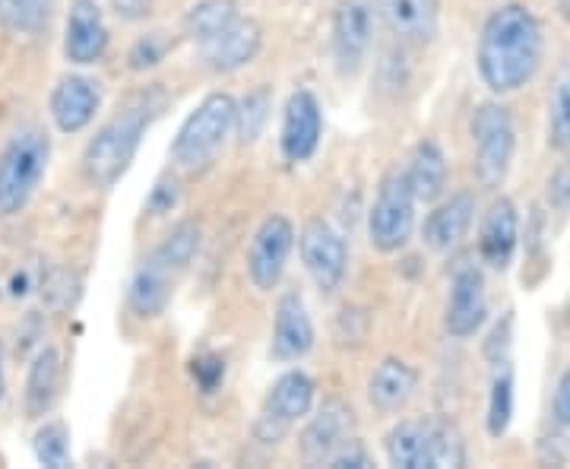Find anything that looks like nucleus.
Returning a JSON list of instances; mask_svg holds the SVG:
<instances>
[{"label":"nucleus","instance_id":"393cba45","mask_svg":"<svg viewBox=\"0 0 570 469\" xmlns=\"http://www.w3.org/2000/svg\"><path fill=\"white\" fill-rule=\"evenodd\" d=\"M390 467L396 469H431L428 453V422H400L384 438Z\"/></svg>","mask_w":570,"mask_h":469},{"label":"nucleus","instance_id":"a878e982","mask_svg":"<svg viewBox=\"0 0 570 469\" xmlns=\"http://www.w3.org/2000/svg\"><path fill=\"white\" fill-rule=\"evenodd\" d=\"M58 0H0V26L13 36L36 39L55 20Z\"/></svg>","mask_w":570,"mask_h":469},{"label":"nucleus","instance_id":"ea45409f","mask_svg":"<svg viewBox=\"0 0 570 469\" xmlns=\"http://www.w3.org/2000/svg\"><path fill=\"white\" fill-rule=\"evenodd\" d=\"M159 0H111L115 17L124 22H142L146 17H153Z\"/></svg>","mask_w":570,"mask_h":469},{"label":"nucleus","instance_id":"79ce46f5","mask_svg":"<svg viewBox=\"0 0 570 469\" xmlns=\"http://www.w3.org/2000/svg\"><path fill=\"white\" fill-rule=\"evenodd\" d=\"M549 201L558 209H568L570 206V168H561L549 182Z\"/></svg>","mask_w":570,"mask_h":469},{"label":"nucleus","instance_id":"4c0bfd02","mask_svg":"<svg viewBox=\"0 0 570 469\" xmlns=\"http://www.w3.org/2000/svg\"><path fill=\"white\" fill-rule=\"evenodd\" d=\"M324 467L330 469H371L374 467V457L367 453V448L358 438H348L343 448H336L330 453Z\"/></svg>","mask_w":570,"mask_h":469},{"label":"nucleus","instance_id":"58836bf2","mask_svg":"<svg viewBox=\"0 0 570 469\" xmlns=\"http://www.w3.org/2000/svg\"><path fill=\"white\" fill-rule=\"evenodd\" d=\"M194 378L204 393H213L225 381V362L219 355H200L194 359Z\"/></svg>","mask_w":570,"mask_h":469},{"label":"nucleus","instance_id":"7ed1b4c3","mask_svg":"<svg viewBox=\"0 0 570 469\" xmlns=\"http://www.w3.org/2000/svg\"><path fill=\"white\" fill-rule=\"evenodd\" d=\"M51 163V137L29 124L10 134L0 149V219L20 216L36 197Z\"/></svg>","mask_w":570,"mask_h":469},{"label":"nucleus","instance_id":"c9c22d12","mask_svg":"<svg viewBox=\"0 0 570 469\" xmlns=\"http://www.w3.org/2000/svg\"><path fill=\"white\" fill-rule=\"evenodd\" d=\"M510 346H513V311H508L489 333V340H485V359L494 368L508 365Z\"/></svg>","mask_w":570,"mask_h":469},{"label":"nucleus","instance_id":"aec40b11","mask_svg":"<svg viewBox=\"0 0 570 469\" xmlns=\"http://www.w3.org/2000/svg\"><path fill=\"white\" fill-rule=\"evenodd\" d=\"M517 238H520V216L517 206L508 197H498L489 206L485 219H482V232H479V254L482 261L494 270H508L517 251Z\"/></svg>","mask_w":570,"mask_h":469},{"label":"nucleus","instance_id":"f8f14e48","mask_svg":"<svg viewBox=\"0 0 570 469\" xmlns=\"http://www.w3.org/2000/svg\"><path fill=\"white\" fill-rule=\"evenodd\" d=\"M324 134V111L321 102L311 89H298L288 96L283 111V127H279V149H283L285 163L302 165L307 163Z\"/></svg>","mask_w":570,"mask_h":469},{"label":"nucleus","instance_id":"a19ab883","mask_svg":"<svg viewBox=\"0 0 570 469\" xmlns=\"http://www.w3.org/2000/svg\"><path fill=\"white\" fill-rule=\"evenodd\" d=\"M551 416L561 429H570V365L564 368V374L558 378L554 388V403H551Z\"/></svg>","mask_w":570,"mask_h":469},{"label":"nucleus","instance_id":"473e14b6","mask_svg":"<svg viewBox=\"0 0 570 469\" xmlns=\"http://www.w3.org/2000/svg\"><path fill=\"white\" fill-rule=\"evenodd\" d=\"M513 419V371L508 365L498 368L494 381H491L489 412H485V426L491 438H504Z\"/></svg>","mask_w":570,"mask_h":469},{"label":"nucleus","instance_id":"6ab92c4d","mask_svg":"<svg viewBox=\"0 0 570 469\" xmlns=\"http://www.w3.org/2000/svg\"><path fill=\"white\" fill-rule=\"evenodd\" d=\"M61 390V352L55 346H39L29 371H26V388H22V412L26 419L39 422L45 419Z\"/></svg>","mask_w":570,"mask_h":469},{"label":"nucleus","instance_id":"1a4fd4ad","mask_svg":"<svg viewBox=\"0 0 570 469\" xmlns=\"http://www.w3.org/2000/svg\"><path fill=\"white\" fill-rule=\"evenodd\" d=\"M295 251V225L283 213L266 216L247 247V280L257 292H273L283 283L288 257Z\"/></svg>","mask_w":570,"mask_h":469},{"label":"nucleus","instance_id":"39448f33","mask_svg":"<svg viewBox=\"0 0 570 469\" xmlns=\"http://www.w3.org/2000/svg\"><path fill=\"white\" fill-rule=\"evenodd\" d=\"M415 197L403 172H390L377 187L374 206L367 213V242L377 254H396L409 245L415 228Z\"/></svg>","mask_w":570,"mask_h":469},{"label":"nucleus","instance_id":"c85d7f7f","mask_svg":"<svg viewBox=\"0 0 570 469\" xmlns=\"http://www.w3.org/2000/svg\"><path fill=\"white\" fill-rule=\"evenodd\" d=\"M428 422V453L431 469H460L466 467V441L460 429L448 419H425Z\"/></svg>","mask_w":570,"mask_h":469},{"label":"nucleus","instance_id":"5701e85b","mask_svg":"<svg viewBox=\"0 0 570 469\" xmlns=\"http://www.w3.org/2000/svg\"><path fill=\"white\" fill-rule=\"evenodd\" d=\"M171 286H175V273L149 254L130 280L127 305L137 317H159L171 302Z\"/></svg>","mask_w":570,"mask_h":469},{"label":"nucleus","instance_id":"c756f323","mask_svg":"<svg viewBox=\"0 0 570 469\" xmlns=\"http://www.w3.org/2000/svg\"><path fill=\"white\" fill-rule=\"evenodd\" d=\"M273 111V89L254 86L242 102H235V130L242 144H257Z\"/></svg>","mask_w":570,"mask_h":469},{"label":"nucleus","instance_id":"a18cd8bd","mask_svg":"<svg viewBox=\"0 0 570 469\" xmlns=\"http://www.w3.org/2000/svg\"><path fill=\"white\" fill-rule=\"evenodd\" d=\"M568 326H570V311H568Z\"/></svg>","mask_w":570,"mask_h":469},{"label":"nucleus","instance_id":"37998d69","mask_svg":"<svg viewBox=\"0 0 570 469\" xmlns=\"http://www.w3.org/2000/svg\"><path fill=\"white\" fill-rule=\"evenodd\" d=\"M7 393V352H3V343H0V400Z\"/></svg>","mask_w":570,"mask_h":469},{"label":"nucleus","instance_id":"b1692460","mask_svg":"<svg viewBox=\"0 0 570 469\" xmlns=\"http://www.w3.org/2000/svg\"><path fill=\"white\" fill-rule=\"evenodd\" d=\"M409 182V190L415 201L422 204H434L444 187H448V156L444 149L434 144V140H422L415 146L412 159H409V168L403 172Z\"/></svg>","mask_w":570,"mask_h":469},{"label":"nucleus","instance_id":"f257e3e1","mask_svg":"<svg viewBox=\"0 0 570 469\" xmlns=\"http://www.w3.org/2000/svg\"><path fill=\"white\" fill-rule=\"evenodd\" d=\"M542 55H546L542 22L535 20L530 7L504 3L482 26L475 67L494 96H510L520 92L539 74Z\"/></svg>","mask_w":570,"mask_h":469},{"label":"nucleus","instance_id":"c03bdc74","mask_svg":"<svg viewBox=\"0 0 570 469\" xmlns=\"http://www.w3.org/2000/svg\"><path fill=\"white\" fill-rule=\"evenodd\" d=\"M561 7H564V13L570 17V0H561Z\"/></svg>","mask_w":570,"mask_h":469},{"label":"nucleus","instance_id":"4be33fe9","mask_svg":"<svg viewBox=\"0 0 570 469\" xmlns=\"http://www.w3.org/2000/svg\"><path fill=\"white\" fill-rule=\"evenodd\" d=\"M475 219V197L472 194H453L448 204H441L425 219L422 238L434 254H448L466 238L469 225Z\"/></svg>","mask_w":570,"mask_h":469},{"label":"nucleus","instance_id":"dca6fc26","mask_svg":"<svg viewBox=\"0 0 570 469\" xmlns=\"http://www.w3.org/2000/svg\"><path fill=\"white\" fill-rule=\"evenodd\" d=\"M317 333L314 321L307 314L305 299L298 292H285L276 302V317H273V343L269 355L276 362H302L314 352Z\"/></svg>","mask_w":570,"mask_h":469},{"label":"nucleus","instance_id":"4468645a","mask_svg":"<svg viewBox=\"0 0 570 469\" xmlns=\"http://www.w3.org/2000/svg\"><path fill=\"white\" fill-rule=\"evenodd\" d=\"M197 51L209 70L235 74V70L257 61V55L264 51V29H261V22L242 13L232 26H225L219 36L197 45Z\"/></svg>","mask_w":570,"mask_h":469},{"label":"nucleus","instance_id":"9b49d317","mask_svg":"<svg viewBox=\"0 0 570 469\" xmlns=\"http://www.w3.org/2000/svg\"><path fill=\"white\" fill-rule=\"evenodd\" d=\"M102 82L82 74H63L48 96V115L61 134H80L102 108Z\"/></svg>","mask_w":570,"mask_h":469},{"label":"nucleus","instance_id":"423d86ee","mask_svg":"<svg viewBox=\"0 0 570 469\" xmlns=\"http://www.w3.org/2000/svg\"><path fill=\"white\" fill-rule=\"evenodd\" d=\"M475 178L485 187H501L517 153V127L504 105L485 102L472 115Z\"/></svg>","mask_w":570,"mask_h":469},{"label":"nucleus","instance_id":"0eeeda50","mask_svg":"<svg viewBox=\"0 0 570 469\" xmlns=\"http://www.w3.org/2000/svg\"><path fill=\"white\" fill-rule=\"evenodd\" d=\"M314 400H317V384L311 381V374L298 371V368L279 374V378L273 381L269 393H266L261 419H257V426H254L257 441L276 448L285 434L292 431V426H298L302 419L311 416Z\"/></svg>","mask_w":570,"mask_h":469},{"label":"nucleus","instance_id":"2eb2a0df","mask_svg":"<svg viewBox=\"0 0 570 469\" xmlns=\"http://www.w3.org/2000/svg\"><path fill=\"white\" fill-rule=\"evenodd\" d=\"M108 51V26H105L99 0H70L67 26H63V58L77 67L99 63Z\"/></svg>","mask_w":570,"mask_h":469},{"label":"nucleus","instance_id":"f704fd0d","mask_svg":"<svg viewBox=\"0 0 570 469\" xmlns=\"http://www.w3.org/2000/svg\"><path fill=\"white\" fill-rule=\"evenodd\" d=\"M178 204H181V182L171 172H165L163 178L156 182V187H153L149 201H146V213L149 216H168Z\"/></svg>","mask_w":570,"mask_h":469},{"label":"nucleus","instance_id":"a211bd4d","mask_svg":"<svg viewBox=\"0 0 570 469\" xmlns=\"http://www.w3.org/2000/svg\"><path fill=\"white\" fill-rule=\"evenodd\" d=\"M374 13L390 36L403 45H428L438 36V0H374Z\"/></svg>","mask_w":570,"mask_h":469},{"label":"nucleus","instance_id":"bb28decb","mask_svg":"<svg viewBox=\"0 0 570 469\" xmlns=\"http://www.w3.org/2000/svg\"><path fill=\"white\" fill-rule=\"evenodd\" d=\"M238 17H242L238 0H200L184 17V36L194 45H204L206 39L219 36L225 26H232Z\"/></svg>","mask_w":570,"mask_h":469},{"label":"nucleus","instance_id":"ddd939ff","mask_svg":"<svg viewBox=\"0 0 570 469\" xmlns=\"http://www.w3.org/2000/svg\"><path fill=\"white\" fill-rule=\"evenodd\" d=\"M314 412V409H311ZM355 412L348 407L346 400L340 397H330L321 403V409L307 419L305 431L298 438V448L302 457L311 467H324L330 460V453L336 448H343L348 438H355Z\"/></svg>","mask_w":570,"mask_h":469},{"label":"nucleus","instance_id":"cd10ccee","mask_svg":"<svg viewBox=\"0 0 570 469\" xmlns=\"http://www.w3.org/2000/svg\"><path fill=\"white\" fill-rule=\"evenodd\" d=\"M200 242H204L200 223L197 219H181L178 225H171V232L165 235L163 245L153 251V257L178 276V273H184L187 266L194 264V257L200 251Z\"/></svg>","mask_w":570,"mask_h":469},{"label":"nucleus","instance_id":"412c9836","mask_svg":"<svg viewBox=\"0 0 570 469\" xmlns=\"http://www.w3.org/2000/svg\"><path fill=\"white\" fill-rule=\"evenodd\" d=\"M415 388H419V371L403 359L390 355L367 378V403L384 416H393L406 409L409 400L415 397Z\"/></svg>","mask_w":570,"mask_h":469},{"label":"nucleus","instance_id":"2f4dec72","mask_svg":"<svg viewBox=\"0 0 570 469\" xmlns=\"http://www.w3.org/2000/svg\"><path fill=\"white\" fill-rule=\"evenodd\" d=\"M549 146L554 153H570V61L551 86Z\"/></svg>","mask_w":570,"mask_h":469},{"label":"nucleus","instance_id":"e433bc0d","mask_svg":"<svg viewBox=\"0 0 570 469\" xmlns=\"http://www.w3.org/2000/svg\"><path fill=\"white\" fill-rule=\"evenodd\" d=\"M367 336V314L358 307H343L336 317V340L340 346H362Z\"/></svg>","mask_w":570,"mask_h":469},{"label":"nucleus","instance_id":"72a5a7b5","mask_svg":"<svg viewBox=\"0 0 570 469\" xmlns=\"http://www.w3.org/2000/svg\"><path fill=\"white\" fill-rule=\"evenodd\" d=\"M168 51H171L168 32H146V36H140V39L130 45V51H127V67H130L134 74H146V70L159 67Z\"/></svg>","mask_w":570,"mask_h":469},{"label":"nucleus","instance_id":"f3484780","mask_svg":"<svg viewBox=\"0 0 570 469\" xmlns=\"http://www.w3.org/2000/svg\"><path fill=\"white\" fill-rule=\"evenodd\" d=\"M489 317V299H485V276L475 266H463L453 273L448 299V314L444 326L450 336L469 340L472 333H479Z\"/></svg>","mask_w":570,"mask_h":469},{"label":"nucleus","instance_id":"6e6552de","mask_svg":"<svg viewBox=\"0 0 570 469\" xmlns=\"http://www.w3.org/2000/svg\"><path fill=\"white\" fill-rule=\"evenodd\" d=\"M298 251L311 283L324 295H333L346 283L348 245L340 228H333L326 219H307L298 232Z\"/></svg>","mask_w":570,"mask_h":469},{"label":"nucleus","instance_id":"20e7f679","mask_svg":"<svg viewBox=\"0 0 570 469\" xmlns=\"http://www.w3.org/2000/svg\"><path fill=\"white\" fill-rule=\"evenodd\" d=\"M232 130H235V99L228 92H209L178 127L171 140V159L178 168L200 172L219 156Z\"/></svg>","mask_w":570,"mask_h":469},{"label":"nucleus","instance_id":"9d476101","mask_svg":"<svg viewBox=\"0 0 570 469\" xmlns=\"http://www.w3.org/2000/svg\"><path fill=\"white\" fill-rule=\"evenodd\" d=\"M374 0H340L333 13V58L340 74H355L374 41Z\"/></svg>","mask_w":570,"mask_h":469},{"label":"nucleus","instance_id":"f03ea898","mask_svg":"<svg viewBox=\"0 0 570 469\" xmlns=\"http://www.w3.org/2000/svg\"><path fill=\"white\" fill-rule=\"evenodd\" d=\"M165 108V92L159 86L140 89L137 96H130L127 102L96 130V137H89V144L82 149V178L108 190L127 175L130 163L140 153L142 137L149 130V124L159 118Z\"/></svg>","mask_w":570,"mask_h":469},{"label":"nucleus","instance_id":"7c9ffc66","mask_svg":"<svg viewBox=\"0 0 570 469\" xmlns=\"http://www.w3.org/2000/svg\"><path fill=\"white\" fill-rule=\"evenodd\" d=\"M32 453L41 467L51 469H67L73 463V453H70V431L63 426L61 419H48L41 422L39 431L32 434Z\"/></svg>","mask_w":570,"mask_h":469}]
</instances>
